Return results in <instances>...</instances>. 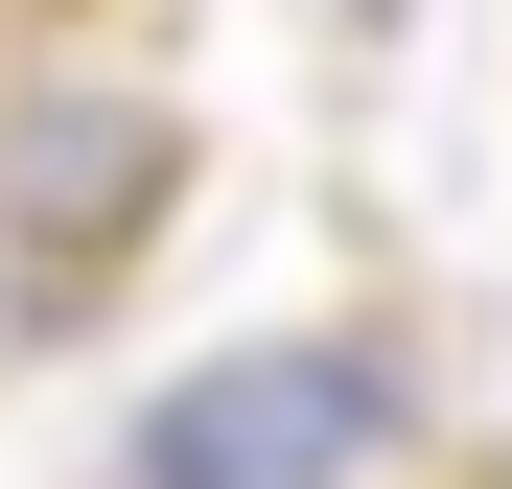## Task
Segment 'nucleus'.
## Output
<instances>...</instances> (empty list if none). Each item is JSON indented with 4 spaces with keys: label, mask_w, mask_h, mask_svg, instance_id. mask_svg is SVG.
Returning <instances> with one entry per match:
<instances>
[{
    "label": "nucleus",
    "mask_w": 512,
    "mask_h": 489,
    "mask_svg": "<svg viewBox=\"0 0 512 489\" xmlns=\"http://www.w3.org/2000/svg\"><path fill=\"white\" fill-rule=\"evenodd\" d=\"M396 420H419V373L373 350V326H280V350L140 396V489H350Z\"/></svg>",
    "instance_id": "nucleus-1"
},
{
    "label": "nucleus",
    "mask_w": 512,
    "mask_h": 489,
    "mask_svg": "<svg viewBox=\"0 0 512 489\" xmlns=\"http://www.w3.org/2000/svg\"><path fill=\"white\" fill-rule=\"evenodd\" d=\"M163 187H187V117L140 70H0V233H24V303H94Z\"/></svg>",
    "instance_id": "nucleus-2"
}]
</instances>
